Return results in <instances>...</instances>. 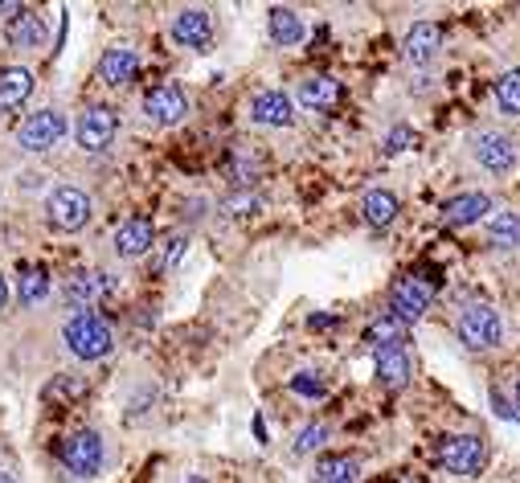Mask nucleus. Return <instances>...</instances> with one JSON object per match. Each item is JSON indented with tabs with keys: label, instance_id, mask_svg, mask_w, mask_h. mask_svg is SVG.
Returning <instances> with one entry per match:
<instances>
[{
	"label": "nucleus",
	"instance_id": "nucleus-1",
	"mask_svg": "<svg viewBox=\"0 0 520 483\" xmlns=\"http://www.w3.org/2000/svg\"><path fill=\"white\" fill-rule=\"evenodd\" d=\"M62 340H66V348L78 361H99V357L111 353V344H115L111 324L103 316H91V312H78L74 320H66Z\"/></svg>",
	"mask_w": 520,
	"mask_h": 483
},
{
	"label": "nucleus",
	"instance_id": "nucleus-2",
	"mask_svg": "<svg viewBox=\"0 0 520 483\" xmlns=\"http://www.w3.org/2000/svg\"><path fill=\"white\" fill-rule=\"evenodd\" d=\"M46 217H50V226L58 234H78L86 222H91V197H86L82 189H74V185H62V189L50 193Z\"/></svg>",
	"mask_w": 520,
	"mask_h": 483
},
{
	"label": "nucleus",
	"instance_id": "nucleus-3",
	"mask_svg": "<svg viewBox=\"0 0 520 483\" xmlns=\"http://www.w3.org/2000/svg\"><path fill=\"white\" fill-rule=\"evenodd\" d=\"M504 336V324L500 316L492 312L488 303H471L463 307V316H459V340L467 348H475V353H484V348H496Z\"/></svg>",
	"mask_w": 520,
	"mask_h": 483
},
{
	"label": "nucleus",
	"instance_id": "nucleus-4",
	"mask_svg": "<svg viewBox=\"0 0 520 483\" xmlns=\"http://www.w3.org/2000/svg\"><path fill=\"white\" fill-rule=\"evenodd\" d=\"M58 455H62L66 471H70V475H82V479L99 475V471H103V459H107L103 438H99L95 430H78V434H70Z\"/></svg>",
	"mask_w": 520,
	"mask_h": 483
},
{
	"label": "nucleus",
	"instance_id": "nucleus-5",
	"mask_svg": "<svg viewBox=\"0 0 520 483\" xmlns=\"http://www.w3.org/2000/svg\"><path fill=\"white\" fill-rule=\"evenodd\" d=\"M115 131H119V115L111 107H86L74 123V140L82 152H103V148H111Z\"/></svg>",
	"mask_w": 520,
	"mask_h": 483
},
{
	"label": "nucleus",
	"instance_id": "nucleus-6",
	"mask_svg": "<svg viewBox=\"0 0 520 483\" xmlns=\"http://www.w3.org/2000/svg\"><path fill=\"white\" fill-rule=\"evenodd\" d=\"M66 136V119H62V111H33L21 127H17V144L25 148V152H50L58 140Z\"/></svg>",
	"mask_w": 520,
	"mask_h": 483
},
{
	"label": "nucleus",
	"instance_id": "nucleus-7",
	"mask_svg": "<svg viewBox=\"0 0 520 483\" xmlns=\"http://www.w3.org/2000/svg\"><path fill=\"white\" fill-rule=\"evenodd\" d=\"M430 295H435V287H430L426 279L410 275V279H398L394 291H389V316H398L402 324H414L426 316L430 307Z\"/></svg>",
	"mask_w": 520,
	"mask_h": 483
},
{
	"label": "nucleus",
	"instance_id": "nucleus-8",
	"mask_svg": "<svg viewBox=\"0 0 520 483\" xmlns=\"http://www.w3.org/2000/svg\"><path fill=\"white\" fill-rule=\"evenodd\" d=\"M439 459L455 475H475L484 467L488 451H484V443L475 434H451V438H443V443H439Z\"/></svg>",
	"mask_w": 520,
	"mask_h": 483
},
{
	"label": "nucleus",
	"instance_id": "nucleus-9",
	"mask_svg": "<svg viewBox=\"0 0 520 483\" xmlns=\"http://www.w3.org/2000/svg\"><path fill=\"white\" fill-rule=\"evenodd\" d=\"M144 111H148L152 123L172 127V123H181L189 115V95L181 91L177 82H160V86H152V91L144 95Z\"/></svg>",
	"mask_w": 520,
	"mask_h": 483
},
{
	"label": "nucleus",
	"instance_id": "nucleus-10",
	"mask_svg": "<svg viewBox=\"0 0 520 483\" xmlns=\"http://www.w3.org/2000/svg\"><path fill=\"white\" fill-rule=\"evenodd\" d=\"M156 242V226L148 222V217H127V222H119L115 230V254L119 258H140L148 254Z\"/></svg>",
	"mask_w": 520,
	"mask_h": 483
},
{
	"label": "nucleus",
	"instance_id": "nucleus-11",
	"mask_svg": "<svg viewBox=\"0 0 520 483\" xmlns=\"http://www.w3.org/2000/svg\"><path fill=\"white\" fill-rule=\"evenodd\" d=\"M475 160L488 172H508L516 164V148L504 131H480V136H475Z\"/></svg>",
	"mask_w": 520,
	"mask_h": 483
},
{
	"label": "nucleus",
	"instance_id": "nucleus-12",
	"mask_svg": "<svg viewBox=\"0 0 520 483\" xmlns=\"http://www.w3.org/2000/svg\"><path fill=\"white\" fill-rule=\"evenodd\" d=\"M209 37H213V17L205 9H181L172 17V41H181V46L201 50Z\"/></svg>",
	"mask_w": 520,
	"mask_h": 483
},
{
	"label": "nucleus",
	"instance_id": "nucleus-13",
	"mask_svg": "<svg viewBox=\"0 0 520 483\" xmlns=\"http://www.w3.org/2000/svg\"><path fill=\"white\" fill-rule=\"evenodd\" d=\"M250 119L263 127H291L295 123V103L283 91H263L250 103Z\"/></svg>",
	"mask_w": 520,
	"mask_h": 483
},
{
	"label": "nucleus",
	"instance_id": "nucleus-14",
	"mask_svg": "<svg viewBox=\"0 0 520 483\" xmlns=\"http://www.w3.org/2000/svg\"><path fill=\"white\" fill-rule=\"evenodd\" d=\"M439 46H443V29H439V25H430V21H422V25H414V29L406 33L402 54H406V62L426 66L430 58L439 54Z\"/></svg>",
	"mask_w": 520,
	"mask_h": 483
},
{
	"label": "nucleus",
	"instance_id": "nucleus-15",
	"mask_svg": "<svg viewBox=\"0 0 520 483\" xmlns=\"http://www.w3.org/2000/svg\"><path fill=\"white\" fill-rule=\"evenodd\" d=\"M136 74H140V58H136V50H127V46L107 50L103 62H99V78L107 86H127V82H136Z\"/></svg>",
	"mask_w": 520,
	"mask_h": 483
},
{
	"label": "nucleus",
	"instance_id": "nucleus-16",
	"mask_svg": "<svg viewBox=\"0 0 520 483\" xmlns=\"http://www.w3.org/2000/svg\"><path fill=\"white\" fill-rule=\"evenodd\" d=\"M488 213H492V201L484 193H463V197H451L443 205V222L447 226H475Z\"/></svg>",
	"mask_w": 520,
	"mask_h": 483
},
{
	"label": "nucleus",
	"instance_id": "nucleus-17",
	"mask_svg": "<svg viewBox=\"0 0 520 483\" xmlns=\"http://www.w3.org/2000/svg\"><path fill=\"white\" fill-rule=\"evenodd\" d=\"M299 103L312 107V111H328L340 103V82L332 74H316V78H303L299 82Z\"/></svg>",
	"mask_w": 520,
	"mask_h": 483
},
{
	"label": "nucleus",
	"instance_id": "nucleus-18",
	"mask_svg": "<svg viewBox=\"0 0 520 483\" xmlns=\"http://www.w3.org/2000/svg\"><path fill=\"white\" fill-rule=\"evenodd\" d=\"M33 95V74L25 66L0 70V111H17Z\"/></svg>",
	"mask_w": 520,
	"mask_h": 483
},
{
	"label": "nucleus",
	"instance_id": "nucleus-19",
	"mask_svg": "<svg viewBox=\"0 0 520 483\" xmlns=\"http://www.w3.org/2000/svg\"><path fill=\"white\" fill-rule=\"evenodd\" d=\"M406 336H410V324H402L398 316H381L365 328V340L373 348H381V353H398V348L406 344Z\"/></svg>",
	"mask_w": 520,
	"mask_h": 483
},
{
	"label": "nucleus",
	"instance_id": "nucleus-20",
	"mask_svg": "<svg viewBox=\"0 0 520 483\" xmlns=\"http://www.w3.org/2000/svg\"><path fill=\"white\" fill-rule=\"evenodd\" d=\"M410 377H414V361L402 353H381L377 357V385L381 389H406L410 385Z\"/></svg>",
	"mask_w": 520,
	"mask_h": 483
},
{
	"label": "nucleus",
	"instance_id": "nucleus-21",
	"mask_svg": "<svg viewBox=\"0 0 520 483\" xmlns=\"http://www.w3.org/2000/svg\"><path fill=\"white\" fill-rule=\"evenodd\" d=\"M111 291V275H103V271H78L70 283H66V299L70 303H95V299H103Z\"/></svg>",
	"mask_w": 520,
	"mask_h": 483
},
{
	"label": "nucleus",
	"instance_id": "nucleus-22",
	"mask_svg": "<svg viewBox=\"0 0 520 483\" xmlns=\"http://www.w3.org/2000/svg\"><path fill=\"white\" fill-rule=\"evenodd\" d=\"M365 222H369L373 230L394 226V222H398V197L389 193V189H373V193H365Z\"/></svg>",
	"mask_w": 520,
	"mask_h": 483
},
{
	"label": "nucleus",
	"instance_id": "nucleus-23",
	"mask_svg": "<svg viewBox=\"0 0 520 483\" xmlns=\"http://www.w3.org/2000/svg\"><path fill=\"white\" fill-rule=\"evenodd\" d=\"M267 33H271L275 46H299V41L308 37V29H303L299 13H291V9H275V13L267 17Z\"/></svg>",
	"mask_w": 520,
	"mask_h": 483
},
{
	"label": "nucleus",
	"instance_id": "nucleus-24",
	"mask_svg": "<svg viewBox=\"0 0 520 483\" xmlns=\"http://www.w3.org/2000/svg\"><path fill=\"white\" fill-rule=\"evenodd\" d=\"M9 41L17 50H37L41 41H46V25H41V17L37 13H17L13 21H9Z\"/></svg>",
	"mask_w": 520,
	"mask_h": 483
},
{
	"label": "nucleus",
	"instance_id": "nucleus-25",
	"mask_svg": "<svg viewBox=\"0 0 520 483\" xmlns=\"http://www.w3.org/2000/svg\"><path fill=\"white\" fill-rule=\"evenodd\" d=\"M316 483H357V459H349V455L316 459Z\"/></svg>",
	"mask_w": 520,
	"mask_h": 483
},
{
	"label": "nucleus",
	"instance_id": "nucleus-26",
	"mask_svg": "<svg viewBox=\"0 0 520 483\" xmlns=\"http://www.w3.org/2000/svg\"><path fill=\"white\" fill-rule=\"evenodd\" d=\"M496 103L504 115H520V70H504L496 78Z\"/></svg>",
	"mask_w": 520,
	"mask_h": 483
},
{
	"label": "nucleus",
	"instance_id": "nucleus-27",
	"mask_svg": "<svg viewBox=\"0 0 520 483\" xmlns=\"http://www.w3.org/2000/svg\"><path fill=\"white\" fill-rule=\"evenodd\" d=\"M488 234H492V242L520 246V213H488Z\"/></svg>",
	"mask_w": 520,
	"mask_h": 483
},
{
	"label": "nucleus",
	"instance_id": "nucleus-28",
	"mask_svg": "<svg viewBox=\"0 0 520 483\" xmlns=\"http://www.w3.org/2000/svg\"><path fill=\"white\" fill-rule=\"evenodd\" d=\"M17 295H21V303H37V299H46V295H50V275L41 271V267L25 271V275H21V287H17Z\"/></svg>",
	"mask_w": 520,
	"mask_h": 483
},
{
	"label": "nucleus",
	"instance_id": "nucleus-29",
	"mask_svg": "<svg viewBox=\"0 0 520 483\" xmlns=\"http://www.w3.org/2000/svg\"><path fill=\"white\" fill-rule=\"evenodd\" d=\"M185 246H189V238H185V234H172V238L164 242V254H160V271L177 267V262H181V254H185Z\"/></svg>",
	"mask_w": 520,
	"mask_h": 483
},
{
	"label": "nucleus",
	"instance_id": "nucleus-30",
	"mask_svg": "<svg viewBox=\"0 0 520 483\" xmlns=\"http://www.w3.org/2000/svg\"><path fill=\"white\" fill-rule=\"evenodd\" d=\"M410 144H414V127H394V131L385 136V152H389V156H402Z\"/></svg>",
	"mask_w": 520,
	"mask_h": 483
},
{
	"label": "nucleus",
	"instance_id": "nucleus-31",
	"mask_svg": "<svg viewBox=\"0 0 520 483\" xmlns=\"http://www.w3.org/2000/svg\"><path fill=\"white\" fill-rule=\"evenodd\" d=\"M291 389L299 393V398H320V393H324V381H320L316 373H299V377H291Z\"/></svg>",
	"mask_w": 520,
	"mask_h": 483
},
{
	"label": "nucleus",
	"instance_id": "nucleus-32",
	"mask_svg": "<svg viewBox=\"0 0 520 483\" xmlns=\"http://www.w3.org/2000/svg\"><path fill=\"white\" fill-rule=\"evenodd\" d=\"M324 438H328V430H324V426H308V430L299 434V443H295V451H299V455H308V451H316V447L324 443Z\"/></svg>",
	"mask_w": 520,
	"mask_h": 483
},
{
	"label": "nucleus",
	"instance_id": "nucleus-33",
	"mask_svg": "<svg viewBox=\"0 0 520 483\" xmlns=\"http://www.w3.org/2000/svg\"><path fill=\"white\" fill-rule=\"evenodd\" d=\"M254 209H258V197H250V193H238L226 201V213H234V217H250Z\"/></svg>",
	"mask_w": 520,
	"mask_h": 483
},
{
	"label": "nucleus",
	"instance_id": "nucleus-34",
	"mask_svg": "<svg viewBox=\"0 0 520 483\" xmlns=\"http://www.w3.org/2000/svg\"><path fill=\"white\" fill-rule=\"evenodd\" d=\"M5 303H9V283L0 279V312H5Z\"/></svg>",
	"mask_w": 520,
	"mask_h": 483
},
{
	"label": "nucleus",
	"instance_id": "nucleus-35",
	"mask_svg": "<svg viewBox=\"0 0 520 483\" xmlns=\"http://www.w3.org/2000/svg\"><path fill=\"white\" fill-rule=\"evenodd\" d=\"M185 483H205V479H201V475H189V479H185Z\"/></svg>",
	"mask_w": 520,
	"mask_h": 483
},
{
	"label": "nucleus",
	"instance_id": "nucleus-36",
	"mask_svg": "<svg viewBox=\"0 0 520 483\" xmlns=\"http://www.w3.org/2000/svg\"><path fill=\"white\" fill-rule=\"evenodd\" d=\"M0 483H13V475H5V471H0Z\"/></svg>",
	"mask_w": 520,
	"mask_h": 483
},
{
	"label": "nucleus",
	"instance_id": "nucleus-37",
	"mask_svg": "<svg viewBox=\"0 0 520 483\" xmlns=\"http://www.w3.org/2000/svg\"><path fill=\"white\" fill-rule=\"evenodd\" d=\"M516 410H520V385H516Z\"/></svg>",
	"mask_w": 520,
	"mask_h": 483
},
{
	"label": "nucleus",
	"instance_id": "nucleus-38",
	"mask_svg": "<svg viewBox=\"0 0 520 483\" xmlns=\"http://www.w3.org/2000/svg\"><path fill=\"white\" fill-rule=\"evenodd\" d=\"M406 483H418V479H406Z\"/></svg>",
	"mask_w": 520,
	"mask_h": 483
}]
</instances>
